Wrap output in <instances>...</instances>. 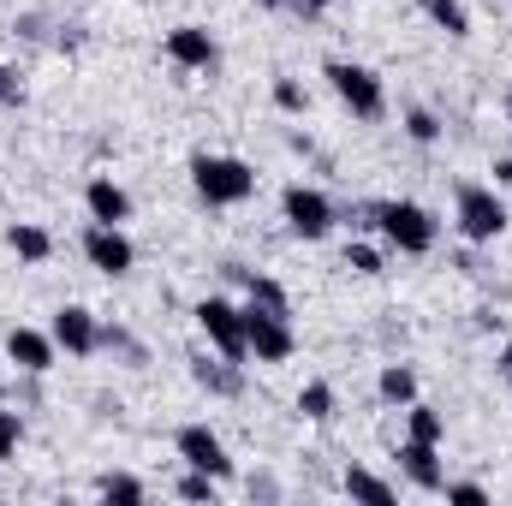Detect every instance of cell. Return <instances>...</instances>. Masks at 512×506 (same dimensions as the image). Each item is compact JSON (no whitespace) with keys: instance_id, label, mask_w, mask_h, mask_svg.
<instances>
[{"instance_id":"obj_28","label":"cell","mask_w":512,"mask_h":506,"mask_svg":"<svg viewBox=\"0 0 512 506\" xmlns=\"http://www.w3.org/2000/svg\"><path fill=\"white\" fill-rule=\"evenodd\" d=\"M274 108H280V114H304V108H310L304 84H298V78H274Z\"/></svg>"},{"instance_id":"obj_10","label":"cell","mask_w":512,"mask_h":506,"mask_svg":"<svg viewBox=\"0 0 512 506\" xmlns=\"http://www.w3.org/2000/svg\"><path fill=\"white\" fill-rule=\"evenodd\" d=\"M54 346L66 352V358H96L102 352V316L90 310V304H66V310H54Z\"/></svg>"},{"instance_id":"obj_15","label":"cell","mask_w":512,"mask_h":506,"mask_svg":"<svg viewBox=\"0 0 512 506\" xmlns=\"http://www.w3.org/2000/svg\"><path fill=\"white\" fill-rule=\"evenodd\" d=\"M245 364H233V358H209V352H191V381L203 387V393H215V399H239V387H245V376H239Z\"/></svg>"},{"instance_id":"obj_31","label":"cell","mask_w":512,"mask_h":506,"mask_svg":"<svg viewBox=\"0 0 512 506\" xmlns=\"http://www.w3.org/2000/svg\"><path fill=\"white\" fill-rule=\"evenodd\" d=\"M495 185H512V155H501V161H495Z\"/></svg>"},{"instance_id":"obj_34","label":"cell","mask_w":512,"mask_h":506,"mask_svg":"<svg viewBox=\"0 0 512 506\" xmlns=\"http://www.w3.org/2000/svg\"><path fill=\"white\" fill-rule=\"evenodd\" d=\"M262 6H292V0H262Z\"/></svg>"},{"instance_id":"obj_24","label":"cell","mask_w":512,"mask_h":506,"mask_svg":"<svg viewBox=\"0 0 512 506\" xmlns=\"http://www.w3.org/2000/svg\"><path fill=\"white\" fill-rule=\"evenodd\" d=\"M405 137L411 143H441V120H435V108H405Z\"/></svg>"},{"instance_id":"obj_23","label":"cell","mask_w":512,"mask_h":506,"mask_svg":"<svg viewBox=\"0 0 512 506\" xmlns=\"http://www.w3.org/2000/svg\"><path fill=\"white\" fill-rule=\"evenodd\" d=\"M245 292H251V304H268V310H292V304H286V286H280L274 274H245Z\"/></svg>"},{"instance_id":"obj_9","label":"cell","mask_w":512,"mask_h":506,"mask_svg":"<svg viewBox=\"0 0 512 506\" xmlns=\"http://www.w3.org/2000/svg\"><path fill=\"white\" fill-rule=\"evenodd\" d=\"M173 453H179L191 471H209L215 483H227V477H233V453H227V441H221L209 423H185V429L173 435Z\"/></svg>"},{"instance_id":"obj_2","label":"cell","mask_w":512,"mask_h":506,"mask_svg":"<svg viewBox=\"0 0 512 506\" xmlns=\"http://www.w3.org/2000/svg\"><path fill=\"white\" fill-rule=\"evenodd\" d=\"M453 227H459V239H471V245H495L512 227V209H507V197H501V185L465 179V185L453 191Z\"/></svg>"},{"instance_id":"obj_6","label":"cell","mask_w":512,"mask_h":506,"mask_svg":"<svg viewBox=\"0 0 512 506\" xmlns=\"http://www.w3.org/2000/svg\"><path fill=\"white\" fill-rule=\"evenodd\" d=\"M292 310H268V304H245V346L256 364H286L298 352V334L286 322Z\"/></svg>"},{"instance_id":"obj_22","label":"cell","mask_w":512,"mask_h":506,"mask_svg":"<svg viewBox=\"0 0 512 506\" xmlns=\"http://www.w3.org/2000/svg\"><path fill=\"white\" fill-rule=\"evenodd\" d=\"M96 495H102V501H143L149 483L131 477V471H108V477H96Z\"/></svg>"},{"instance_id":"obj_12","label":"cell","mask_w":512,"mask_h":506,"mask_svg":"<svg viewBox=\"0 0 512 506\" xmlns=\"http://www.w3.org/2000/svg\"><path fill=\"white\" fill-rule=\"evenodd\" d=\"M393 459H399V477H405L417 495H441V489H447V465H441V447H435V441H411V435H405Z\"/></svg>"},{"instance_id":"obj_30","label":"cell","mask_w":512,"mask_h":506,"mask_svg":"<svg viewBox=\"0 0 512 506\" xmlns=\"http://www.w3.org/2000/svg\"><path fill=\"white\" fill-rule=\"evenodd\" d=\"M0 102H6V108H18V102H24V90H18V78H12V66H6V60H0Z\"/></svg>"},{"instance_id":"obj_29","label":"cell","mask_w":512,"mask_h":506,"mask_svg":"<svg viewBox=\"0 0 512 506\" xmlns=\"http://www.w3.org/2000/svg\"><path fill=\"white\" fill-rule=\"evenodd\" d=\"M441 495H447V501H459V506H489V489H483V483H471V477H465V483H447Z\"/></svg>"},{"instance_id":"obj_21","label":"cell","mask_w":512,"mask_h":506,"mask_svg":"<svg viewBox=\"0 0 512 506\" xmlns=\"http://www.w3.org/2000/svg\"><path fill=\"white\" fill-rule=\"evenodd\" d=\"M334 405H340V399H334L328 381H304V387H298V417H304V423H328Z\"/></svg>"},{"instance_id":"obj_17","label":"cell","mask_w":512,"mask_h":506,"mask_svg":"<svg viewBox=\"0 0 512 506\" xmlns=\"http://www.w3.org/2000/svg\"><path fill=\"white\" fill-rule=\"evenodd\" d=\"M411 6H417L435 30H447L453 42H465V36H471V6H465V0H411Z\"/></svg>"},{"instance_id":"obj_26","label":"cell","mask_w":512,"mask_h":506,"mask_svg":"<svg viewBox=\"0 0 512 506\" xmlns=\"http://www.w3.org/2000/svg\"><path fill=\"white\" fill-rule=\"evenodd\" d=\"M215 495H221V483H215L209 471H191V465H185V477H179V501H209L215 506Z\"/></svg>"},{"instance_id":"obj_16","label":"cell","mask_w":512,"mask_h":506,"mask_svg":"<svg viewBox=\"0 0 512 506\" xmlns=\"http://www.w3.org/2000/svg\"><path fill=\"white\" fill-rule=\"evenodd\" d=\"M6 251L18 256V262H30V268H42V262L54 256V233L36 227V221H12V227H6Z\"/></svg>"},{"instance_id":"obj_32","label":"cell","mask_w":512,"mask_h":506,"mask_svg":"<svg viewBox=\"0 0 512 506\" xmlns=\"http://www.w3.org/2000/svg\"><path fill=\"white\" fill-rule=\"evenodd\" d=\"M292 6H298V12H328L334 0H292Z\"/></svg>"},{"instance_id":"obj_33","label":"cell","mask_w":512,"mask_h":506,"mask_svg":"<svg viewBox=\"0 0 512 506\" xmlns=\"http://www.w3.org/2000/svg\"><path fill=\"white\" fill-rule=\"evenodd\" d=\"M495 370H501V376L512 381V340H507V346H501V364H495Z\"/></svg>"},{"instance_id":"obj_36","label":"cell","mask_w":512,"mask_h":506,"mask_svg":"<svg viewBox=\"0 0 512 506\" xmlns=\"http://www.w3.org/2000/svg\"><path fill=\"white\" fill-rule=\"evenodd\" d=\"M0 387H6V376H0Z\"/></svg>"},{"instance_id":"obj_4","label":"cell","mask_w":512,"mask_h":506,"mask_svg":"<svg viewBox=\"0 0 512 506\" xmlns=\"http://www.w3.org/2000/svg\"><path fill=\"white\" fill-rule=\"evenodd\" d=\"M322 78L334 84V96H340V108H346L352 120L376 126V120L387 114V90H382V78H376L370 66H358V60H328Z\"/></svg>"},{"instance_id":"obj_3","label":"cell","mask_w":512,"mask_h":506,"mask_svg":"<svg viewBox=\"0 0 512 506\" xmlns=\"http://www.w3.org/2000/svg\"><path fill=\"white\" fill-rule=\"evenodd\" d=\"M191 185L209 209H239L256 197V167L239 161V155H191Z\"/></svg>"},{"instance_id":"obj_11","label":"cell","mask_w":512,"mask_h":506,"mask_svg":"<svg viewBox=\"0 0 512 506\" xmlns=\"http://www.w3.org/2000/svg\"><path fill=\"white\" fill-rule=\"evenodd\" d=\"M161 54H167L179 72H215V66H221V42H215L203 24H173L167 42H161Z\"/></svg>"},{"instance_id":"obj_14","label":"cell","mask_w":512,"mask_h":506,"mask_svg":"<svg viewBox=\"0 0 512 506\" xmlns=\"http://www.w3.org/2000/svg\"><path fill=\"white\" fill-rule=\"evenodd\" d=\"M84 209H90V221H102V227H126L131 221V191L120 179L96 173V179L84 185Z\"/></svg>"},{"instance_id":"obj_25","label":"cell","mask_w":512,"mask_h":506,"mask_svg":"<svg viewBox=\"0 0 512 506\" xmlns=\"http://www.w3.org/2000/svg\"><path fill=\"white\" fill-rule=\"evenodd\" d=\"M18 447H24V417L12 405H0V465L18 459Z\"/></svg>"},{"instance_id":"obj_27","label":"cell","mask_w":512,"mask_h":506,"mask_svg":"<svg viewBox=\"0 0 512 506\" xmlns=\"http://www.w3.org/2000/svg\"><path fill=\"white\" fill-rule=\"evenodd\" d=\"M346 268L364 274V280H376V274H387V256L376 245H346Z\"/></svg>"},{"instance_id":"obj_20","label":"cell","mask_w":512,"mask_h":506,"mask_svg":"<svg viewBox=\"0 0 512 506\" xmlns=\"http://www.w3.org/2000/svg\"><path fill=\"white\" fill-rule=\"evenodd\" d=\"M405 435H411V441H435V447H441V441H447V417H441L435 405L411 399V405H405Z\"/></svg>"},{"instance_id":"obj_7","label":"cell","mask_w":512,"mask_h":506,"mask_svg":"<svg viewBox=\"0 0 512 506\" xmlns=\"http://www.w3.org/2000/svg\"><path fill=\"white\" fill-rule=\"evenodd\" d=\"M280 221L298 233V239H328L334 233V197L328 191H316V185H286L280 191Z\"/></svg>"},{"instance_id":"obj_13","label":"cell","mask_w":512,"mask_h":506,"mask_svg":"<svg viewBox=\"0 0 512 506\" xmlns=\"http://www.w3.org/2000/svg\"><path fill=\"white\" fill-rule=\"evenodd\" d=\"M54 358H60L54 334H42V328H6V364H18L24 376H48Z\"/></svg>"},{"instance_id":"obj_19","label":"cell","mask_w":512,"mask_h":506,"mask_svg":"<svg viewBox=\"0 0 512 506\" xmlns=\"http://www.w3.org/2000/svg\"><path fill=\"white\" fill-rule=\"evenodd\" d=\"M376 399L393 405V411H405V405L417 399V370H411V364H382V376H376Z\"/></svg>"},{"instance_id":"obj_5","label":"cell","mask_w":512,"mask_h":506,"mask_svg":"<svg viewBox=\"0 0 512 506\" xmlns=\"http://www.w3.org/2000/svg\"><path fill=\"white\" fill-rule=\"evenodd\" d=\"M191 316H197L203 340H209L221 358H233V364L251 358V346H245V304H233V298H197Z\"/></svg>"},{"instance_id":"obj_8","label":"cell","mask_w":512,"mask_h":506,"mask_svg":"<svg viewBox=\"0 0 512 506\" xmlns=\"http://www.w3.org/2000/svg\"><path fill=\"white\" fill-rule=\"evenodd\" d=\"M78 251H84V262H90L96 274H108V280H126L131 268H137V245L126 239V227H102V221H90L84 239H78Z\"/></svg>"},{"instance_id":"obj_1","label":"cell","mask_w":512,"mask_h":506,"mask_svg":"<svg viewBox=\"0 0 512 506\" xmlns=\"http://www.w3.org/2000/svg\"><path fill=\"white\" fill-rule=\"evenodd\" d=\"M364 215H370V227H376V233H382V239H387L399 256H429L435 245H441V221H435L423 203L382 197V203H370Z\"/></svg>"},{"instance_id":"obj_18","label":"cell","mask_w":512,"mask_h":506,"mask_svg":"<svg viewBox=\"0 0 512 506\" xmlns=\"http://www.w3.org/2000/svg\"><path fill=\"white\" fill-rule=\"evenodd\" d=\"M340 489H346L352 501H376V506H393V501H399V489H393L387 477H376V471H364V465H346Z\"/></svg>"},{"instance_id":"obj_35","label":"cell","mask_w":512,"mask_h":506,"mask_svg":"<svg viewBox=\"0 0 512 506\" xmlns=\"http://www.w3.org/2000/svg\"><path fill=\"white\" fill-rule=\"evenodd\" d=\"M507 126H512V96H507Z\"/></svg>"}]
</instances>
